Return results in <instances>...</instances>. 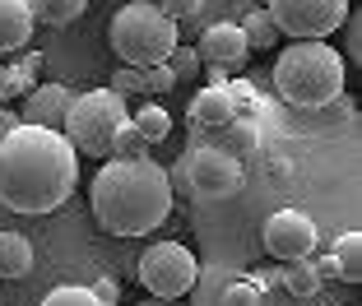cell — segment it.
Returning <instances> with one entry per match:
<instances>
[{
	"instance_id": "obj_8",
	"label": "cell",
	"mask_w": 362,
	"mask_h": 306,
	"mask_svg": "<svg viewBox=\"0 0 362 306\" xmlns=\"http://www.w3.org/2000/svg\"><path fill=\"white\" fill-rule=\"evenodd\" d=\"M269 19L284 37H330L349 19V0H269Z\"/></svg>"
},
{
	"instance_id": "obj_13",
	"label": "cell",
	"mask_w": 362,
	"mask_h": 306,
	"mask_svg": "<svg viewBox=\"0 0 362 306\" xmlns=\"http://www.w3.org/2000/svg\"><path fill=\"white\" fill-rule=\"evenodd\" d=\"M37 33L28 0H0V52H19L28 47V37Z\"/></svg>"
},
{
	"instance_id": "obj_10",
	"label": "cell",
	"mask_w": 362,
	"mask_h": 306,
	"mask_svg": "<svg viewBox=\"0 0 362 306\" xmlns=\"http://www.w3.org/2000/svg\"><path fill=\"white\" fill-rule=\"evenodd\" d=\"M265 251L274 255L279 264H288V260H302V255H311L316 251V223L307 218L302 209H274L265 218Z\"/></svg>"
},
{
	"instance_id": "obj_26",
	"label": "cell",
	"mask_w": 362,
	"mask_h": 306,
	"mask_svg": "<svg viewBox=\"0 0 362 306\" xmlns=\"http://www.w3.org/2000/svg\"><path fill=\"white\" fill-rule=\"evenodd\" d=\"M112 93H121V98L144 93V74H139V65H126V70L112 74Z\"/></svg>"
},
{
	"instance_id": "obj_30",
	"label": "cell",
	"mask_w": 362,
	"mask_h": 306,
	"mask_svg": "<svg viewBox=\"0 0 362 306\" xmlns=\"http://www.w3.org/2000/svg\"><path fill=\"white\" fill-rule=\"evenodd\" d=\"M14 126H19V117H14V112H5V107H0V139L10 135V130H14Z\"/></svg>"
},
{
	"instance_id": "obj_4",
	"label": "cell",
	"mask_w": 362,
	"mask_h": 306,
	"mask_svg": "<svg viewBox=\"0 0 362 306\" xmlns=\"http://www.w3.org/2000/svg\"><path fill=\"white\" fill-rule=\"evenodd\" d=\"M107 37H112V52L121 56V65H158V61H168V52L181 42L177 23H172L153 0L121 5Z\"/></svg>"
},
{
	"instance_id": "obj_20",
	"label": "cell",
	"mask_w": 362,
	"mask_h": 306,
	"mask_svg": "<svg viewBox=\"0 0 362 306\" xmlns=\"http://www.w3.org/2000/svg\"><path fill=\"white\" fill-rule=\"evenodd\" d=\"M28 10L37 23H52V28H61V23H75L79 14L88 10V0H28Z\"/></svg>"
},
{
	"instance_id": "obj_9",
	"label": "cell",
	"mask_w": 362,
	"mask_h": 306,
	"mask_svg": "<svg viewBox=\"0 0 362 306\" xmlns=\"http://www.w3.org/2000/svg\"><path fill=\"white\" fill-rule=\"evenodd\" d=\"M265 278L237 274L228 264H204L191 283V306H265Z\"/></svg>"
},
{
	"instance_id": "obj_27",
	"label": "cell",
	"mask_w": 362,
	"mask_h": 306,
	"mask_svg": "<svg viewBox=\"0 0 362 306\" xmlns=\"http://www.w3.org/2000/svg\"><path fill=\"white\" fill-rule=\"evenodd\" d=\"M163 14H168L172 23H181V19H191V14H200V0H153Z\"/></svg>"
},
{
	"instance_id": "obj_23",
	"label": "cell",
	"mask_w": 362,
	"mask_h": 306,
	"mask_svg": "<svg viewBox=\"0 0 362 306\" xmlns=\"http://www.w3.org/2000/svg\"><path fill=\"white\" fill-rule=\"evenodd\" d=\"M139 74H144V93H149V98L172 93V88H177V74H172L168 61H158V65H139Z\"/></svg>"
},
{
	"instance_id": "obj_18",
	"label": "cell",
	"mask_w": 362,
	"mask_h": 306,
	"mask_svg": "<svg viewBox=\"0 0 362 306\" xmlns=\"http://www.w3.org/2000/svg\"><path fill=\"white\" fill-rule=\"evenodd\" d=\"M130 126L149 139V144H163V139L172 135V117H168V107H158V102H139L135 112H130Z\"/></svg>"
},
{
	"instance_id": "obj_22",
	"label": "cell",
	"mask_w": 362,
	"mask_h": 306,
	"mask_svg": "<svg viewBox=\"0 0 362 306\" xmlns=\"http://www.w3.org/2000/svg\"><path fill=\"white\" fill-rule=\"evenodd\" d=\"M168 65H172V74H177V84H186V79H195V74L204 70L200 52H195V47H181V42L168 52Z\"/></svg>"
},
{
	"instance_id": "obj_21",
	"label": "cell",
	"mask_w": 362,
	"mask_h": 306,
	"mask_svg": "<svg viewBox=\"0 0 362 306\" xmlns=\"http://www.w3.org/2000/svg\"><path fill=\"white\" fill-rule=\"evenodd\" d=\"M107 158H149V139L139 135L135 126H121L117 135H112V148H107Z\"/></svg>"
},
{
	"instance_id": "obj_5",
	"label": "cell",
	"mask_w": 362,
	"mask_h": 306,
	"mask_svg": "<svg viewBox=\"0 0 362 306\" xmlns=\"http://www.w3.org/2000/svg\"><path fill=\"white\" fill-rule=\"evenodd\" d=\"M130 121V107L121 93L112 88H93V93H75L70 107H65L61 135L75 144V153H88V158H107L112 148V135Z\"/></svg>"
},
{
	"instance_id": "obj_24",
	"label": "cell",
	"mask_w": 362,
	"mask_h": 306,
	"mask_svg": "<svg viewBox=\"0 0 362 306\" xmlns=\"http://www.w3.org/2000/svg\"><path fill=\"white\" fill-rule=\"evenodd\" d=\"M42 306H103L88 288H75V283H65V288H52V293L42 297Z\"/></svg>"
},
{
	"instance_id": "obj_15",
	"label": "cell",
	"mask_w": 362,
	"mask_h": 306,
	"mask_svg": "<svg viewBox=\"0 0 362 306\" xmlns=\"http://www.w3.org/2000/svg\"><path fill=\"white\" fill-rule=\"evenodd\" d=\"M330 269L344 283H362V233H344L330 246Z\"/></svg>"
},
{
	"instance_id": "obj_31",
	"label": "cell",
	"mask_w": 362,
	"mask_h": 306,
	"mask_svg": "<svg viewBox=\"0 0 362 306\" xmlns=\"http://www.w3.org/2000/svg\"><path fill=\"white\" fill-rule=\"evenodd\" d=\"M149 306H181V297H172V302H168V297H153Z\"/></svg>"
},
{
	"instance_id": "obj_12",
	"label": "cell",
	"mask_w": 362,
	"mask_h": 306,
	"mask_svg": "<svg viewBox=\"0 0 362 306\" xmlns=\"http://www.w3.org/2000/svg\"><path fill=\"white\" fill-rule=\"evenodd\" d=\"M70 98H75V93H70L65 84H37L28 93V102H23V117L19 121H28V126H47V130H61Z\"/></svg>"
},
{
	"instance_id": "obj_28",
	"label": "cell",
	"mask_w": 362,
	"mask_h": 306,
	"mask_svg": "<svg viewBox=\"0 0 362 306\" xmlns=\"http://www.w3.org/2000/svg\"><path fill=\"white\" fill-rule=\"evenodd\" d=\"M88 293H93L103 306H117V302H121V293H117V278H93V283H88Z\"/></svg>"
},
{
	"instance_id": "obj_17",
	"label": "cell",
	"mask_w": 362,
	"mask_h": 306,
	"mask_svg": "<svg viewBox=\"0 0 362 306\" xmlns=\"http://www.w3.org/2000/svg\"><path fill=\"white\" fill-rule=\"evenodd\" d=\"M251 52H274L279 47V23L269 19V10H246V19L237 23Z\"/></svg>"
},
{
	"instance_id": "obj_2",
	"label": "cell",
	"mask_w": 362,
	"mask_h": 306,
	"mask_svg": "<svg viewBox=\"0 0 362 306\" xmlns=\"http://www.w3.org/2000/svg\"><path fill=\"white\" fill-rule=\"evenodd\" d=\"M168 167L153 158H107L88 181V204L107 237H144L172 213Z\"/></svg>"
},
{
	"instance_id": "obj_11",
	"label": "cell",
	"mask_w": 362,
	"mask_h": 306,
	"mask_svg": "<svg viewBox=\"0 0 362 306\" xmlns=\"http://www.w3.org/2000/svg\"><path fill=\"white\" fill-rule=\"evenodd\" d=\"M200 61H209V65H223V70H237V65L251 56V47H246V37H242V28H237L233 19H223V23H209V28L200 33Z\"/></svg>"
},
{
	"instance_id": "obj_29",
	"label": "cell",
	"mask_w": 362,
	"mask_h": 306,
	"mask_svg": "<svg viewBox=\"0 0 362 306\" xmlns=\"http://www.w3.org/2000/svg\"><path fill=\"white\" fill-rule=\"evenodd\" d=\"M344 23H349V56H353V61H362V14L349 10V19H344Z\"/></svg>"
},
{
	"instance_id": "obj_25",
	"label": "cell",
	"mask_w": 362,
	"mask_h": 306,
	"mask_svg": "<svg viewBox=\"0 0 362 306\" xmlns=\"http://www.w3.org/2000/svg\"><path fill=\"white\" fill-rule=\"evenodd\" d=\"M228 98H233V117H237V121H251V117H256L260 98H256V88H251V84L233 79V84H228Z\"/></svg>"
},
{
	"instance_id": "obj_6",
	"label": "cell",
	"mask_w": 362,
	"mask_h": 306,
	"mask_svg": "<svg viewBox=\"0 0 362 306\" xmlns=\"http://www.w3.org/2000/svg\"><path fill=\"white\" fill-rule=\"evenodd\" d=\"M172 195H195V200H228L242 190V163L228 148H191L177 167L168 172Z\"/></svg>"
},
{
	"instance_id": "obj_7",
	"label": "cell",
	"mask_w": 362,
	"mask_h": 306,
	"mask_svg": "<svg viewBox=\"0 0 362 306\" xmlns=\"http://www.w3.org/2000/svg\"><path fill=\"white\" fill-rule=\"evenodd\" d=\"M135 274H139V283H144L149 297H168L172 302V297L191 293L195 274H200V260H195L181 242H153L149 251L139 255Z\"/></svg>"
},
{
	"instance_id": "obj_3",
	"label": "cell",
	"mask_w": 362,
	"mask_h": 306,
	"mask_svg": "<svg viewBox=\"0 0 362 306\" xmlns=\"http://www.w3.org/2000/svg\"><path fill=\"white\" fill-rule=\"evenodd\" d=\"M344 79H349L344 56L325 37H298L274 61V88L288 107H307V112L330 107L344 93Z\"/></svg>"
},
{
	"instance_id": "obj_16",
	"label": "cell",
	"mask_w": 362,
	"mask_h": 306,
	"mask_svg": "<svg viewBox=\"0 0 362 306\" xmlns=\"http://www.w3.org/2000/svg\"><path fill=\"white\" fill-rule=\"evenodd\" d=\"M33 269V242L23 233H0V278H23Z\"/></svg>"
},
{
	"instance_id": "obj_14",
	"label": "cell",
	"mask_w": 362,
	"mask_h": 306,
	"mask_svg": "<svg viewBox=\"0 0 362 306\" xmlns=\"http://www.w3.org/2000/svg\"><path fill=\"white\" fill-rule=\"evenodd\" d=\"M191 121L195 126H209V130H223L228 121H237L233 117V98H228V84H209V88H200V93L191 98Z\"/></svg>"
},
{
	"instance_id": "obj_19",
	"label": "cell",
	"mask_w": 362,
	"mask_h": 306,
	"mask_svg": "<svg viewBox=\"0 0 362 306\" xmlns=\"http://www.w3.org/2000/svg\"><path fill=\"white\" fill-rule=\"evenodd\" d=\"M279 283H284L288 297H302V302H307L311 293H320V269L302 255V260H288L284 264V278H279Z\"/></svg>"
},
{
	"instance_id": "obj_1",
	"label": "cell",
	"mask_w": 362,
	"mask_h": 306,
	"mask_svg": "<svg viewBox=\"0 0 362 306\" xmlns=\"http://www.w3.org/2000/svg\"><path fill=\"white\" fill-rule=\"evenodd\" d=\"M79 186V153L61 130L19 126L0 139V204L14 213H52Z\"/></svg>"
}]
</instances>
